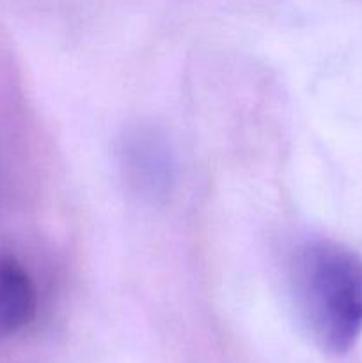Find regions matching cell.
I'll return each mask as SVG.
<instances>
[{
  "instance_id": "2",
  "label": "cell",
  "mask_w": 362,
  "mask_h": 363,
  "mask_svg": "<svg viewBox=\"0 0 362 363\" xmlns=\"http://www.w3.org/2000/svg\"><path fill=\"white\" fill-rule=\"evenodd\" d=\"M119 170L126 186L146 201H158L174 184V156L169 140L151 126H135L117 144Z\"/></svg>"
},
{
  "instance_id": "3",
  "label": "cell",
  "mask_w": 362,
  "mask_h": 363,
  "mask_svg": "<svg viewBox=\"0 0 362 363\" xmlns=\"http://www.w3.org/2000/svg\"><path fill=\"white\" fill-rule=\"evenodd\" d=\"M38 291L27 269L11 255H0V340L31 325Z\"/></svg>"
},
{
  "instance_id": "1",
  "label": "cell",
  "mask_w": 362,
  "mask_h": 363,
  "mask_svg": "<svg viewBox=\"0 0 362 363\" xmlns=\"http://www.w3.org/2000/svg\"><path fill=\"white\" fill-rule=\"evenodd\" d=\"M295 312L312 342L332 357L348 354L362 337V257L332 240H312L290 262Z\"/></svg>"
}]
</instances>
